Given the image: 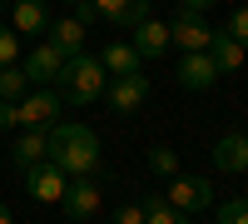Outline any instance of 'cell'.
<instances>
[{
	"instance_id": "obj_1",
	"label": "cell",
	"mask_w": 248,
	"mask_h": 224,
	"mask_svg": "<svg viewBox=\"0 0 248 224\" xmlns=\"http://www.w3.org/2000/svg\"><path fill=\"white\" fill-rule=\"evenodd\" d=\"M45 159H50L55 170H65L70 179H79V174H94V170H99V139H94V130H90V125L60 120V125H50Z\"/></svg>"
},
{
	"instance_id": "obj_2",
	"label": "cell",
	"mask_w": 248,
	"mask_h": 224,
	"mask_svg": "<svg viewBox=\"0 0 248 224\" xmlns=\"http://www.w3.org/2000/svg\"><path fill=\"white\" fill-rule=\"evenodd\" d=\"M105 85H109V75L99 65V55H70L50 90L65 100V105H94V100L105 95Z\"/></svg>"
},
{
	"instance_id": "obj_3",
	"label": "cell",
	"mask_w": 248,
	"mask_h": 224,
	"mask_svg": "<svg viewBox=\"0 0 248 224\" xmlns=\"http://www.w3.org/2000/svg\"><path fill=\"white\" fill-rule=\"evenodd\" d=\"M60 115H65V100L50 85H30L25 100H15V125H25V130H50L60 125Z\"/></svg>"
},
{
	"instance_id": "obj_4",
	"label": "cell",
	"mask_w": 248,
	"mask_h": 224,
	"mask_svg": "<svg viewBox=\"0 0 248 224\" xmlns=\"http://www.w3.org/2000/svg\"><path fill=\"white\" fill-rule=\"evenodd\" d=\"M164 199H169L179 214H199V209H214V185L203 174H174Z\"/></svg>"
},
{
	"instance_id": "obj_5",
	"label": "cell",
	"mask_w": 248,
	"mask_h": 224,
	"mask_svg": "<svg viewBox=\"0 0 248 224\" xmlns=\"http://www.w3.org/2000/svg\"><path fill=\"white\" fill-rule=\"evenodd\" d=\"M60 205H65V214H70V219H94V214H99V205H105V185H99L94 174H79V179H70V185H65Z\"/></svg>"
},
{
	"instance_id": "obj_6",
	"label": "cell",
	"mask_w": 248,
	"mask_h": 224,
	"mask_svg": "<svg viewBox=\"0 0 248 224\" xmlns=\"http://www.w3.org/2000/svg\"><path fill=\"white\" fill-rule=\"evenodd\" d=\"M105 90H109V110L114 115H139L144 105H149V75L144 70L139 75H114Z\"/></svg>"
},
{
	"instance_id": "obj_7",
	"label": "cell",
	"mask_w": 248,
	"mask_h": 224,
	"mask_svg": "<svg viewBox=\"0 0 248 224\" xmlns=\"http://www.w3.org/2000/svg\"><path fill=\"white\" fill-rule=\"evenodd\" d=\"M25 190H30V199H40V205H60V194H65V185H70V174L65 170H55L50 159H40V165H30L25 174Z\"/></svg>"
},
{
	"instance_id": "obj_8",
	"label": "cell",
	"mask_w": 248,
	"mask_h": 224,
	"mask_svg": "<svg viewBox=\"0 0 248 224\" xmlns=\"http://www.w3.org/2000/svg\"><path fill=\"white\" fill-rule=\"evenodd\" d=\"M209 40H214V30H209V20H203V15L179 10V15L169 20V45H179L184 55H189V50H209Z\"/></svg>"
},
{
	"instance_id": "obj_9",
	"label": "cell",
	"mask_w": 248,
	"mask_h": 224,
	"mask_svg": "<svg viewBox=\"0 0 248 224\" xmlns=\"http://www.w3.org/2000/svg\"><path fill=\"white\" fill-rule=\"evenodd\" d=\"M179 90H194V95H203V90H214V80H218V70H214V60H209V50H189L179 60Z\"/></svg>"
},
{
	"instance_id": "obj_10",
	"label": "cell",
	"mask_w": 248,
	"mask_h": 224,
	"mask_svg": "<svg viewBox=\"0 0 248 224\" xmlns=\"http://www.w3.org/2000/svg\"><path fill=\"white\" fill-rule=\"evenodd\" d=\"M214 165L229 174H248V135L243 130H229L214 139Z\"/></svg>"
},
{
	"instance_id": "obj_11",
	"label": "cell",
	"mask_w": 248,
	"mask_h": 224,
	"mask_svg": "<svg viewBox=\"0 0 248 224\" xmlns=\"http://www.w3.org/2000/svg\"><path fill=\"white\" fill-rule=\"evenodd\" d=\"M20 70L30 75V85H55V75L65 70V55H60V50L50 45V40H40V45L30 50V60H25Z\"/></svg>"
},
{
	"instance_id": "obj_12",
	"label": "cell",
	"mask_w": 248,
	"mask_h": 224,
	"mask_svg": "<svg viewBox=\"0 0 248 224\" xmlns=\"http://www.w3.org/2000/svg\"><path fill=\"white\" fill-rule=\"evenodd\" d=\"M10 30L15 35H45L50 30L45 0H10Z\"/></svg>"
},
{
	"instance_id": "obj_13",
	"label": "cell",
	"mask_w": 248,
	"mask_h": 224,
	"mask_svg": "<svg viewBox=\"0 0 248 224\" xmlns=\"http://www.w3.org/2000/svg\"><path fill=\"white\" fill-rule=\"evenodd\" d=\"M129 45L139 50V60H159L164 50H169V25L154 20V15H144L139 25H134V40H129Z\"/></svg>"
},
{
	"instance_id": "obj_14",
	"label": "cell",
	"mask_w": 248,
	"mask_h": 224,
	"mask_svg": "<svg viewBox=\"0 0 248 224\" xmlns=\"http://www.w3.org/2000/svg\"><path fill=\"white\" fill-rule=\"evenodd\" d=\"M99 65H105V75L114 80V75H139L144 60H139V50L129 45V40H109V45L99 50Z\"/></svg>"
},
{
	"instance_id": "obj_15",
	"label": "cell",
	"mask_w": 248,
	"mask_h": 224,
	"mask_svg": "<svg viewBox=\"0 0 248 224\" xmlns=\"http://www.w3.org/2000/svg\"><path fill=\"white\" fill-rule=\"evenodd\" d=\"M94 10H99V20H109V25L134 30L139 20L149 15V0H94Z\"/></svg>"
},
{
	"instance_id": "obj_16",
	"label": "cell",
	"mask_w": 248,
	"mask_h": 224,
	"mask_svg": "<svg viewBox=\"0 0 248 224\" xmlns=\"http://www.w3.org/2000/svg\"><path fill=\"white\" fill-rule=\"evenodd\" d=\"M45 40H50V45L60 50V55H85V25H79V20H50V30H45Z\"/></svg>"
},
{
	"instance_id": "obj_17",
	"label": "cell",
	"mask_w": 248,
	"mask_h": 224,
	"mask_svg": "<svg viewBox=\"0 0 248 224\" xmlns=\"http://www.w3.org/2000/svg\"><path fill=\"white\" fill-rule=\"evenodd\" d=\"M243 45H238V40L229 35V30H214V40H209V60H214V70L218 75H233L238 65H243Z\"/></svg>"
},
{
	"instance_id": "obj_18",
	"label": "cell",
	"mask_w": 248,
	"mask_h": 224,
	"mask_svg": "<svg viewBox=\"0 0 248 224\" xmlns=\"http://www.w3.org/2000/svg\"><path fill=\"white\" fill-rule=\"evenodd\" d=\"M45 145H50V130H25L15 139V150H10L15 155V170L25 174L30 165H40V159H45Z\"/></svg>"
},
{
	"instance_id": "obj_19",
	"label": "cell",
	"mask_w": 248,
	"mask_h": 224,
	"mask_svg": "<svg viewBox=\"0 0 248 224\" xmlns=\"http://www.w3.org/2000/svg\"><path fill=\"white\" fill-rule=\"evenodd\" d=\"M144 224H189V214H179L164 194H149L144 199Z\"/></svg>"
},
{
	"instance_id": "obj_20",
	"label": "cell",
	"mask_w": 248,
	"mask_h": 224,
	"mask_svg": "<svg viewBox=\"0 0 248 224\" xmlns=\"http://www.w3.org/2000/svg\"><path fill=\"white\" fill-rule=\"evenodd\" d=\"M25 95H30V75L20 65H5V70H0V100L15 105V100H25Z\"/></svg>"
},
{
	"instance_id": "obj_21",
	"label": "cell",
	"mask_w": 248,
	"mask_h": 224,
	"mask_svg": "<svg viewBox=\"0 0 248 224\" xmlns=\"http://www.w3.org/2000/svg\"><path fill=\"white\" fill-rule=\"evenodd\" d=\"M149 174L174 179V174H179V155H174L169 145H154V150H149Z\"/></svg>"
},
{
	"instance_id": "obj_22",
	"label": "cell",
	"mask_w": 248,
	"mask_h": 224,
	"mask_svg": "<svg viewBox=\"0 0 248 224\" xmlns=\"http://www.w3.org/2000/svg\"><path fill=\"white\" fill-rule=\"evenodd\" d=\"M218 224H248V194H233V199H223V205H214Z\"/></svg>"
},
{
	"instance_id": "obj_23",
	"label": "cell",
	"mask_w": 248,
	"mask_h": 224,
	"mask_svg": "<svg viewBox=\"0 0 248 224\" xmlns=\"http://www.w3.org/2000/svg\"><path fill=\"white\" fill-rule=\"evenodd\" d=\"M5 65H20V35L10 25H0V70Z\"/></svg>"
},
{
	"instance_id": "obj_24",
	"label": "cell",
	"mask_w": 248,
	"mask_h": 224,
	"mask_svg": "<svg viewBox=\"0 0 248 224\" xmlns=\"http://www.w3.org/2000/svg\"><path fill=\"white\" fill-rule=\"evenodd\" d=\"M223 30H229V35H233V40H238V45H243V50H248V5H238V10H233V15H229V25H223Z\"/></svg>"
},
{
	"instance_id": "obj_25",
	"label": "cell",
	"mask_w": 248,
	"mask_h": 224,
	"mask_svg": "<svg viewBox=\"0 0 248 224\" xmlns=\"http://www.w3.org/2000/svg\"><path fill=\"white\" fill-rule=\"evenodd\" d=\"M114 224H144V205H119L114 209Z\"/></svg>"
},
{
	"instance_id": "obj_26",
	"label": "cell",
	"mask_w": 248,
	"mask_h": 224,
	"mask_svg": "<svg viewBox=\"0 0 248 224\" xmlns=\"http://www.w3.org/2000/svg\"><path fill=\"white\" fill-rule=\"evenodd\" d=\"M75 20H79V25H90V20H99L94 0H75Z\"/></svg>"
},
{
	"instance_id": "obj_27",
	"label": "cell",
	"mask_w": 248,
	"mask_h": 224,
	"mask_svg": "<svg viewBox=\"0 0 248 224\" xmlns=\"http://www.w3.org/2000/svg\"><path fill=\"white\" fill-rule=\"evenodd\" d=\"M0 130H15V105L10 100H0Z\"/></svg>"
},
{
	"instance_id": "obj_28",
	"label": "cell",
	"mask_w": 248,
	"mask_h": 224,
	"mask_svg": "<svg viewBox=\"0 0 248 224\" xmlns=\"http://www.w3.org/2000/svg\"><path fill=\"white\" fill-rule=\"evenodd\" d=\"M209 5H214V0H179V10H189V15H203Z\"/></svg>"
},
{
	"instance_id": "obj_29",
	"label": "cell",
	"mask_w": 248,
	"mask_h": 224,
	"mask_svg": "<svg viewBox=\"0 0 248 224\" xmlns=\"http://www.w3.org/2000/svg\"><path fill=\"white\" fill-rule=\"evenodd\" d=\"M0 224H15V219H10V205H5V199H0Z\"/></svg>"
},
{
	"instance_id": "obj_30",
	"label": "cell",
	"mask_w": 248,
	"mask_h": 224,
	"mask_svg": "<svg viewBox=\"0 0 248 224\" xmlns=\"http://www.w3.org/2000/svg\"><path fill=\"white\" fill-rule=\"evenodd\" d=\"M5 10H10V0H0V15H5Z\"/></svg>"
},
{
	"instance_id": "obj_31",
	"label": "cell",
	"mask_w": 248,
	"mask_h": 224,
	"mask_svg": "<svg viewBox=\"0 0 248 224\" xmlns=\"http://www.w3.org/2000/svg\"><path fill=\"white\" fill-rule=\"evenodd\" d=\"M70 5H75V0H70Z\"/></svg>"
},
{
	"instance_id": "obj_32",
	"label": "cell",
	"mask_w": 248,
	"mask_h": 224,
	"mask_svg": "<svg viewBox=\"0 0 248 224\" xmlns=\"http://www.w3.org/2000/svg\"><path fill=\"white\" fill-rule=\"evenodd\" d=\"M243 135H248V130H243Z\"/></svg>"
}]
</instances>
